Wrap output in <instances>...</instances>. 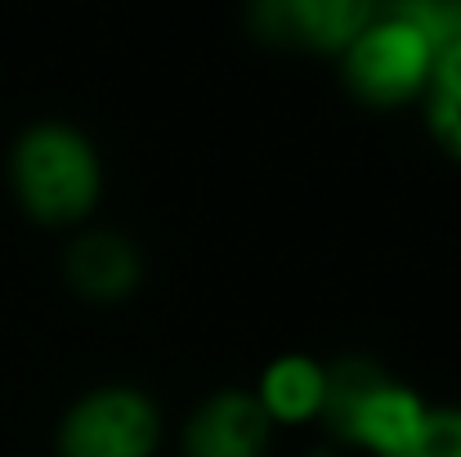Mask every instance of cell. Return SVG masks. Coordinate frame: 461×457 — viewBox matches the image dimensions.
Returning a JSON list of instances; mask_svg holds the SVG:
<instances>
[{"label": "cell", "instance_id": "obj_7", "mask_svg": "<svg viewBox=\"0 0 461 457\" xmlns=\"http://www.w3.org/2000/svg\"><path fill=\"white\" fill-rule=\"evenodd\" d=\"M63 279L81 301L122 305L144 283V251L117 229H81L63 251Z\"/></svg>", "mask_w": 461, "mask_h": 457}, {"label": "cell", "instance_id": "obj_11", "mask_svg": "<svg viewBox=\"0 0 461 457\" xmlns=\"http://www.w3.org/2000/svg\"><path fill=\"white\" fill-rule=\"evenodd\" d=\"M430 41L435 50H448L453 41H461V0H394Z\"/></svg>", "mask_w": 461, "mask_h": 457}, {"label": "cell", "instance_id": "obj_6", "mask_svg": "<svg viewBox=\"0 0 461 457\" xmlns=\"http://www.w3.org/2000/svg\"><path fill=\"white\" fill-rule=\"evenodd\" d=\"M274 422L242 386H220L179 426V457H269Z\"/></svg>", "mask_w": 461, "mask_h": 457}, {"label": "cell", "instance_id": "obj_4", "mask_svg": "<svg viewBox=\"0 0 461 457\" xmlns=\"http://www.w3.org/2000/svg\"><path fill=\"white\" fill-rule=\"evenodd\" d=\"M161 440L166 422L153 395L131 381H104L63 408L54 457H157Z\"/></svg>", "mask_w": 461, "mask_h": 457}, {"label": "cell", "instance_id": "obj_8", "mask_svg": "<svg viewBox=\"0 0 461 457\" xmlns=\"http://www.w3.org/2000/svg\"><path fill=\"white\" fill-rule=\"evenodd\" d=\"M251 395L274 426H309L322 417V404H327V363L305 350L274 354L260 368Z\"/></svg>", "mask_w": 461, "mask_h": 457}, {"label": "cell", "instance_id": "obj_1", "mask_svg": "<svg viewBox=\"0 0 461 457\" xmlns=\"http://www.w3.org/2000/svg\"><path fill=\"white\" fill-rule=\"evenodd\" d=\"M5 184L32 224L81 229L104 197V152L81 126L45 117L14 135L5 152Z\"/></svg>", "mask_w": 461, "mask_h": 457}, {"label": "cell", "instance_id": "obj_5", "mask_svg": "<svg viewBox=\"0 0 461 457\" xmlns=\"http://www.w3.org/2000/svg\"><path fill=\"white\" fill-rule=\"evenodd\" d=\"M372 9V0H260L247 9V23L265 45L336 59Z\"/></svg>", "mask_w": 461, "mask_h": 457}, {"label": "cell", "instance_id": "obj_9", "mask_svg": "<svg viewBox=\"0 0 461 457\" xmlns=\"http://www.w3.org/2000/svg\"><path fill=\"white\" fill-rule=\"evenodd\" d=\"M421 117H426V131L439 144V152L461 161V41L439 50L430 86L421 95Z\"/></svg>", "mask_w": 461, "mask_h": 457}, {"label": "cell", "instance_id": "obj_10", "mask_svg": "<svg viewBox=\"0 0 461 457\" xmlns=\"http://www.w3.org/2000/svg\"><path fill=\"white\" fill-rule=\"evenodd\" d=\"M394 457H461V404H430L412 444Z\"/></svg>", "mask_w": 461, "mask_h": 457}, {"label": "cell", "instance_id": "obj_2", "mask_svg": "<svg viewBox=\"0 0 461 457\" xmlns=\"http://www.w3.org/2000/svg\"><path fill=\"white\" fill-rule=\"evenodd\" d=\"M430 413V399L403 377L385 372L367 354H340L327 363V404L322 426L354 453L394 457L412 444Z\"/></svg>", "mask_w": 461, "mask_h": 457}, {"label": "cell", "instance_id": "obj_3", "mask_svg": "<svg viewBox=\"0 0 461 457\" xmlns=\"http://www.w3.org/2000/svg\"><path fill=\"white\" fill-rule=\"evenodd\" d=\"M435 59H439L435 41L390 0L376 5L367 23L354 32V41L336 54V72L354 104L372 113H399L421 104Z\"/></svg>", "mask_w": 461, "mask_h": 457}]
</instances>
